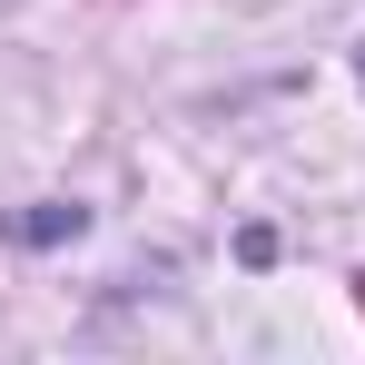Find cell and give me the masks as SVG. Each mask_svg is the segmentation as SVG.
<instances>
[{"instance_id":"6da1fadb","label":"cell","mask_w":365,"mask_h":365,"mask_svg":"<svg viewBox=\"0 0 365 365\" xmlns=\"http://www.w3.org/2000/svg\"><path fill=\"white\" fill-rule=\"evenodd\" d=\"M79 227H89V207H69V197H40V207L10 217V237H20V247H60V237H79Z\"/></svg>"},{"instance_id":"7a4b0ae2","label":"cell","mask_w":365,"mask_h":365,"mask_svg":"<svg viewBox=\"0 0 365 365\" xmlns=\"http://www.w3.org/2000/svg\"><path fill=\"white\" fill-rule=\"evenodd\" d=\"M356 306H365V277H356Z\"/></svg>"},{"instance_id":"3957f363","label":"cell","mask_w":365,"mask_h":365,"mask_svg":"<svg viewBox=\"0 0 365 365\" xmlns=\"http://www.w3.org/2000/svg\"><path fill=\"white\" fill-rule=\"evenodd\" d=\"M356 69H365V50H356Z\"/></svg>"}]
</instances>
